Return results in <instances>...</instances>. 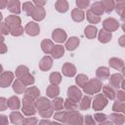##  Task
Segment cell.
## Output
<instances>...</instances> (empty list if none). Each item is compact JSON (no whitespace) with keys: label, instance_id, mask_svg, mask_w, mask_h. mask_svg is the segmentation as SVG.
Wrapping results in <instances>:
<instances>
[{"label":"cell","instance_id":"obj_1","mask_svg":"<svg viewBox=\"0 0 125 125\" xmlns=\"http://www.w3.org/2000/svg\"><path fill=\"white\" fill-rule=\"evenodd\" d=\"M103 87L102 80L99 78H92L87 81V83L83 87V92L87 95H94L101 92Z\"/></svg>","mask_w":125,"mask_h":125},{"label":"cell","instance_id":"obj_2","mask_svg":"<svg viewBox=\"0 0 125 125\" xmlns=\"http://www.w3.org/2000/svg\"><path fill=\"white\" fill-rule=\"evenodd\" d=\"M66 124H78L81 125L84 123L83 115L78 110H66L65 112V121Z\"/></svg>","mask_w":125,"mask_h":125},{"label":"cell","instance_id":"obj_3","mask_svg":"<svg viewBox=\"0 0 125 125\" xmlns=\"http://www.w3.org/2000/svg\"><path fill=\"white\" fill-rule=\"evenodd\" d=\"M34 102L32 100L26 99L23 97L22 99V106H21V112L25 115V116H33L36 112L37 109L34 105Z\"/></svg>","mask_w":125,"mask_h":125},{"label":"cell","instance_id":"obj_4","mask_svg":"<svg viewBox=\"0 0 125 125\" xmlns=\"http://www.w3.org/2000/svg\"><path fill=\"white\" fill-rule=\"evenodd\" d=\"M108 104V100L103 95V94H97L94 98V100H92V107L95 111H100L103 110Z\"/></svg>","mask_w":125,"mask_h":125},{"label":"cell","instance_id":"obj_5","mask_svg":"<svg viewBox=\"0 0 125 125\" xmlns=\"http://www.w3.org/2000/svg\"><path fill=\"white\" fill-rule=\"evenodd\" d=\"M119 21L114 18H107L103 21V29L108 32L116 31L119 28Z\"/></svg>","mask_w":125,"mask_h":125},{"label":"cell","instance_id":"obj_6","mask_svg":"<svg viewBox=\"0 0 125 125\" xmlns=\"http://www.w3.org/2000/svg\"><path fill=\"white\" fill-rule=\"evenodd\" d=\"M15 78V74L12 71H4L0 73V88L9 87Z\"/></svg>","mask_w":125,"mask_h":125},{"label":"cell","instance_id":"obj_7","mask_svg":"<svg viewBox=\"0 0 125 125\" xmlns=\"http://www.w3.org/2000/svg\"><path fill=\"white\" fill-rule=\"evenodd\" d=\"M66 95H67V98L68 99H70V100H72V101H74L76 103H78L81 100V98H82V92H81V90L79 89V87L74 86V85L69 86V88L67 89Z\"/></svg>","mask_w":125,"mask_h":125},{"label":"cell","instance_id":"obj_8","mask_svg":"<svg viewBox=\"0 0 125 125\" xmlns=\"http://www.w3.org/2000/svg\"><path fill=\"white\" fill-rule=\"evenodd\" d=\"M24 32L29 36H37L40 33L39 24L36 21H29L24 26Z\"/></svg>","mask_w":125,"mask_h":125},{"label":"cell","instance_id":"obj_9","mask_svg":"<svg viewBox=\"0 0 125 125\" xmlns=\"http://www.w3.org/2000/svg\"><path fill=\"white\" fill-rule=\"evenodd\" d=\"M34 105L37 111H41L51 107V101L46 97H38L34 102Z\"/></svg>","mask_w":125,"mask_h":125},{"label":"cell","instance_id":"obj_10","mask_svg":"<svg viewBox=\"0 0 125 125\" xmlns=\"http://www.w3.org/2000/svg\"><path fill=\"white\" fill-rule=\"evenodd\" d=\"M52 39L58 43H63L67 39V34L62 28H56L52 32Z\"/></svg>","mask_w":125,"mask_h":125},{"label":"cell","instance_id":"obj_11","mask_svg":"<svg viewBox=\"0 0 125 125\" xmlns=\"http://www.w3.org/2000/svg\"><path fill=\"white\" fill-rule=\"evenodd\" d=\"M23 97L26 99L35 101L38 97H40V91L35 86H29V87L25 88V90L23 92Z\"/></svg>","mask_w":125,"mask_h":125},{"label":"cell","instance_id":"obj_12","mask_svg":"<svg viewBox=\"0 0 125 125\" xmlns=\"http://www.w3.org/2000/svg\"><path fill=\"white\" fill-rule=\"evenodd\" d=\"M76 67L70 62H64L62 66V72L66 77H73L76 75Z\"/></svg>","mask_w":125,"mask_h":125},{"label":"cell","instance_id":"obj_13","mask_svg":"<svg viewBox=\"0 0 125 125\" xmlns=\"http://www.w3.org/2000/svg\"><path fill=\"white\" fill-rule=\"evenodd\" d=\"M109 85L112 86L114 89H119L121 86V83L123 82L124 78L123 75L120 73H113L111 75H109Z\"/></svg>","mask_w":125,"mask_h":125},{"label":"cell","instance_id":"obj_14","mask_svg":"<svg viewBox=\"0 0 125 125\" xmlns=\"http://www.w3.org/2000/svg\"><path fill=\"white\" fill-rule=\"evenodd\" d=\"M53 66V58L50 56H44L40 62H39V68L42 71H47L50 70L51 67Z\"/></svg>","mask_w":125,"mask_h":125},{"label":"cell","instance_id":"obj_15","mask_svg":"<svg viewBox=\"0 0 125 125\" xmlns=\"http://www.w3.org/2000/svg\"><path fill=\"white\" fill-rule=\"evenodd\" d=\"M45 16H46V11L43 7H39V6L34 7V9L32 11V14H31V18L35 21H43L45 19Z\"/></svg>","mask_w":125,"mask_h":125},{"label":"cell","instance_id":"obj_16","mask_svg":"<svg viewBox=\"0 0 125 125\" xmlns=\"http://www.w3.org/2000/svg\"><path fill=\"white\" fill-rule=\"evenodd\" d=\"M6 8H8V10L15 15H20L21 11L20 0H8Z\"/></svg>","mask_w":125,"mask_h":125},{"label":"cell","instance_id":"obj_17","mask_svg":"<svg viewBox=\"0 0 125 125\" xmlns=\"http://www.w3.org/2000/svg\"><path fill=\"white\" fill-rule=\"evenodd\" d=\"M103 95L107 99V100H115V95H116V89H114L112 86L109 84L107 85H103L102 90Z\"/></svg>","mask_w":125,"mask_h":125},{"label":"cell","instance_id":"obj_18","mask_svg":"<svg viewBox=\"0 0 125 125\" xmlns=\"http://www.w3.org/2000/svg\"><path fill=\"white\" fill-rule=\"evenodd\" d=\"M79 44H80L79 38L76 37V36H71L70 38H68V39L65 41L64 48H65L67 51H74L75 49H77V47L79 46Z\"/></svg>","mask_w":125,"mask_h":125},{"label":"cell","instance_id":"obj_19","mask_svg":"<svg viewBox=\"0 0 125 125\" xmlns=\"http://www.w3.org/2000/svg\"><path fill=\"white\" fill-rule=\"evenodd\" d=\"M111 123L115 125H123L125 123V116L121 112H113L110 113L108 116Z\"/></svg>","mask_w":125,"mask_h":125},{"label":"cell","instance_id":"obj_20","mask_svg":"<svg viewBox=\"0 0 125 125\" xmlns=\"http://www.w3.org/2000/svg\"><path fill=\"white\" fill-rule=\"evenodd\" d=\"M5 22L10 26V27H14V26H19L21 25V20L18 15H10L5 19Z\"/></svg>","mask_w":125,"mask_h":125},{"label":"cell","instance_id":"obj_21","mask_svg":"<svg viewBox=\"0 0 125 125\" xmlns=\"http://www.w3.org/2000/svg\"><path fill=\"white\" fill-rule=\"evenodd\" d=\"M108 64L110 67H112L116 70H121L124 67V61L120 58L113 57V58H110L108 60Z\"/></svg>","mask_w":125,"mask_h":125},{"label":"cell","instance_id":"obj_22","mask_svg":"<svg viewBox=\"0 0 125 125\" xmlns=\"http://www.w3.org/2000/svg\"><path fill=\"white\" fill-rule=\"evenodd\" d=\"M71 19L76 22H81L85 19V12L82 9L74 8L71 11Z\"/></svg>","mask_w":125,"mask_h":125},{"label":"cell","instance_id":"obj_23","mask_svg":"<svg viewBox=\"0 0 125 125\" xmlns=\"http://www.w3.org/2000/svg\"><path fill=\"white\" fill-rule=\"evenodd\" d=\"M110 72H109V68L106 66H100L97 68L96 70V76L97 78H99L100 80H105L109 77Z\"/></svg>","mask_w":125,"mask_h":125},{"label":"cell","instance_id":"obj_24","mask_svg":"<svg viewBox=\"0 0 125 125\" xmlns=\"http://www.w3.org/2000/svg\"><path fill=\"white\" fill-rule=\"evenodd\" d=\"M98 39L101 43L103 44H105V43H108L111 39H112V34L111 32H108V31H105L104 29H101L100 31H98Z\"/></svg>","mask_w":125,"mask_h":125},{"label":"cell","instance_id":"obj_25","mask_svg":"<svg viewBox=\"0 0 125 125\" xmlns=\"http://www.w3.org/2000/svg\"><path fill=\"white\" fill-rule=\"evenodd\" d=\"M9 117H10L11 123L16 124V125L21 124V123H22V120H23V115H22V113H21V112L18 111V110H13V111L10 113Z\"/></svg>","mask_w":125,"mask_h":125},{"label":"cell","instance_id":"obj_26","mask_svg":"<svg viewBox=\"0 0 125 125\" xmlns=\"http://www.w3.org/2000/svg\"><path fill=\"white\" fill-rule=\"evenodd\" d=\"M12 87H13V90L16 94H22L26 88V86L22 83V81L20 78H17L15 81H13Z\"/></svg>","mask_w":125,"mask_h":125},{"label":"cell","instance_id":"obj_27","mask_svg":"<svg viewBox=\"0 0 125 125\" xmlns=\"http://www.w3.org/2000/svg\"><path fill=\"white\" fill-rule=\"evenodd\" d=\"M8 107L12 110H18L21 107V101L18 96H12L8 99Z\"/></svg>","mask_w":125,"mask_h":125},{"label":"cell","instance_id":"obj_28","mask_svg":"<svg viewBox=\"0 0 125 125\" xmlns=\"http://www.w3.org/2000/svg\"><path fill=\"white\" fill-rule=\"evenodd\" d=\"M63 102L64 100L62 98L60 97H55L53 101H51V107L53 110L55 111H59V110H62L63 108Z\"/></svg>","mask_w":125,"mask_h":125},{"label":"cell","instance_id":"obj_29","mask_svg":"<svg viewBox=\"0 0 125 125\" xmlns=\"http://www.w3.org/2000/svg\"><path fill=\"white\" fill-rule=\"evenodd\" d=\"M84 34L88 39H94L98 34V28L94 24H89L85 27Z\"/></svg>","mask_w":125,"mask_h":125},{"label":"cell","instance_id":"obj_30","mask_svg":"<svg viewBox=\"0 0 125 125\" xmlns=\"http://www.w3.org/2000/svg\"><path fill=\"white\" fill-rule=\"evenodd\" d=\"M51 55H52V58L53 59H60L62 58L63 55H64V47L62 45H54L53 49H52V52H51Z\"/></svg>","mask_w":125,"mask_h":125},{"label":"cell","instance_id":"obj_31","mask_svg":"<svg viewBox=\"0 0 125 125\" xmlns=\"http://www.w3.org/2000/svg\"><path fill=\"white\" fill-rule=\"evenodd\" d=\"M91 104H92V99L90 96H84L81 98V100L79 101V109L80 110H87L90 108L91 106Z\"/></svg>","mask_w":125,"mask_h":125},{"label":"cell","instance_id":"obj_32","mask_svg":"<svg viewBox=\"0 0 125 125\" xmlns=\"http://www.w3.org/2000/svg\"><path fill=\"white\" fill-rule=\"evenodd\" d=\"M69 8V4L66 0H57L55 3V9L59 13H65Z\"/></svg>","mask_w":125,"mask_h":125},{"label":"cell","instance_id":"obj_33","mask_svg":"<svg viewBox=\"0 0 125 125\" xmlns=\"http://www.w3.org/2000/svg\"><path fill=\"white\" fill-rule=\"evenodd\" d=\"M46 94H47V97L51 98V99H54L55 97H58L59 94H60V88L58 85H54V84H51L47 87L46 89Z\"/></svg>","mask_w":125,"mask_h":125},{"label":"cell","instance_id":"obj_34","mask_svg":"<svg viewBox=\"0 0 125 125\" xmlns=\"http://www.w3.org/2000/svg\"><path fill=\"white\" fill-rule=\"evenodd\" d=\"M53 47H54V43H53L52 40H50V39H44V40H42V42H41V49H42V51L46 55L51 54Z\"/></svg>","mask_w":125,"mask_h":125},{"label":"cell","instance_id":"obj_35","mask_svg":"<svg viewBox=\"0 0 125 125\" xmlns=\"http://www.w3.org/2000/svg\"><path fill=\"white\" fill-rule=\"evenodd\" d=\"M94 119L96 122H98L99 124L101 125H104V124H111L110 120H108V117L104 114V113H102V112H97L94 114Z\"/></svg>","mask_w":125,"mask_h":125},{"label":"cell","instance_id":"obj_36","mask_svg":"<svg viewBox=\"0 0 125 125\" xmlns=\"http://www.w3.org/2000/svg\"><path fill=\"white\" fill-rule=\"evenodd\" d=\"M85 17H86L87 21H89V23H92V24H94V25L97 24V23H99V22L101 21V17H100V16H97V15H95V14H93L90 9L86 11Z\"/></svg>","mask_w":125,"mask_h":125},{"label":"cell","instance_id":"obj_37","mask_svg":"<svg viewBox=\"0 0 125 125\" xmlns=\"http://www.w3.org/2000/svg\"><path fill=\"white\" fill-rule=\"evenodd\" d=\"M104 13H111L114 10V0H101L100 1Z\"/></svg>","mask_w":125,"mask_h":125},{"label":"cell","instance_id":"obj_38","mask_svg":"<svg viewBox=\"0 0 125 125\" xmlns=\"http://www.w3.org/2000/svg\"><path fill=\"white\" fill-rule=\"evenodd\" d=\"M124 2L125 0H114V10L121 17L122 21H124L123 12H124Z\"/></svg>","mask_w":125,"mask_h":125},{"label":"cell","instance_id":"obj_39","mask_svg":"<svg viewBox=\"0 0 125 125\" xmlns=\"http://www.w3.org/2000/svg\"><path fill=\"white\" fill-rule=\"evenodd\" d=\"M90 10H91V12H92L93 14H95V15H97V16H100V17L104 13V8H103V6H102V4H101L100 1L94 2V3L91 5Z\"/></svg>","mask_w":125,"mask_h":125},{"label":"cell","instance_id":"obj_40","mask_svg":"<svg viewBox=\"0 0 125 125\" xmlns=\"http://www.w3.org/2000/svg\"><path fill=\"white\" fill-rule=\"evenodd\" d=\"M62 74L58 71H54L50 74L49 76V81L51 84H54V85H59L61 82H62Z\"/></svg>","mask_w":125,"mask_h":125},{"label":"cell","instance_id":"obj_41","mask_svg":"<svg viewBox=\"0 0 125 125\" xmlns=\"http://www.w3.org/2000/svg\"><path fill=\"white\" fill-rule=\"evenodd\" d=\"M88 80H89L88 76L86 74H83V73H80V74L76 75V77H75V83L79 88H83Z\"/></svg>","mask_w":125,"mask_h":125},{"label":"cell","instance_id":"obj_42","mask_svg":"<svg viewBox=\"0 0 125 125\" xmlns=\"http://www.w3.org/2000/svg\"><path fill=\"white\" fill-rule=\"evenodd\" d=\"M63 108L65 110H75L78 108V103L70 100V99H66L63 102Z\"/></svg>","mask_w":125,"mask_h":125},{"label":"cell","instance_id":"obj_43","mask_svg":"<svg viewBox=\"0 0 125 125\" xmlns=\"http://www.w3.org/2000/svg\"><path fill=\"white\" fill-rule=\"evenodd\" d=\"M34 4L32 3V2H30V1H26V2H24L22 5H21V9H22V11L26 14V16H28V17H31V14H32V11H33V9H34Z\"/></svg>","mask_w":125,"mask_h":125},{"label":"cell","instance_id":"obj_44","mask_svg":"<svg viewBox=\"0 0 125 125\" xmlns=\"http://www.w3.org/2000/svg\"><path fill=\"white\" fill-rule=\"evenodd\" d=\"M20 79L22 81V83H23L25 86H31V85H33L34 82H35L34 76H33L32 74H30L29 72L26 73L25 75H23L22 77H21Z\"/></svg>","mask_w":125,"mask_h":125},{"label":"cell","instance_id":"obj_45","mask_svg":"<svg viewBox=\"0 0 125 125\" xmlns=\"http://www.w3.org/2000/svg\"><path fill=\"white\" fill-rule=\"evenodd\" d=\"M112 110L114 112H125V103L116 100L112 104Z\"/></svg>","mask_w":125,"mask_h":125},{"label":"cell","instance_id":"obj_46","mask_svg":"<svg viewBox=\"0 0 125 125\" xmlns=\"http://www.w3.org/2000/svg\"><path fill=\"white\" fill-rule=\"evenodd\" d=\"M28 72H29V69H28L27 66H25V65H19L16 68L15 75H16L17 78H21V77H22L23 75H25Z\"/></svg>","mask_w":125,"mask_h":125},{"label":"cell","instance_id":"obj_47","mask_svg":"<svg viewBox=\"0 0 125 125\" xmlns=\"http://www.w3.org/2000/svg\"><path fill=\"white\" fill-rule=\"evenodd\" d=\"M23 32H24V28H23L21 25L14 26V27H10V34H11L12 36L18 37V36L22 35Z\"/></svg>","mask_w":125,"mask_h":125},{"label":"cell","instance_id":"obj_48","mask_svg":"<svg viewBox=\"0 0 125 125\" xmlns=\"http://www.w3.org/2000/svg\"><path fill=\"white\" fill-rule=\"evenodd\" d=\"M65 112L66 110H59V111H56L55 114H53V118L59 122H62V123H64L65 121Z\"/></svg>","mask_w":125,"mask_h":125},{"label":"cell","instance_id":"obj_49","mask_svg":"<svg viewBox=\"0 0 125 125\" xmlns=\"http://www.w3.org/2000/svg\"><path fill=\"white\" fill-rule=\"evenodd\" d=\"M38 112H39V115L42 118H50L54 114V110L52 109V107L47 108V109H44V110H41V111H38Z\"/></svg>","mask_w":125,"mask_h":125},{"label":"cell","instance_id":"obj_50","mask_svg":"<svg viewBox=\"0 0 125 125\" xmlns=\"http://www.w3.org/2000/svg\"><path fill=\"white\" fill-rule=\"evenodd\" d=\"M0 34H2L3 36L10 34V26L5 21L0 22Z\"/></svg>","mask_w":125,"mask_h":125},{"label":"cell","instance_id":"obj_51","mask_svg":"<svg viewBox=\"0 0 125 125\" xmlns=\"http://www.w3.org/2000/svg\"><path fill=\"white\" fill-rule=\"evenodd\" d=\"M37 123H38V119H37L36 117L27 116V117L23 118L21 124H24V125H36Z\"/></svg>","mask_w":125,"mask_h":125},{"label":"cell","instance_id":"obj_52","mask_svg":"<svg viewBox=\"0 0 125 125\" xmlns=\"http://www.w3.org/2000/svg\"><path fill=\"white\" fill-rule=\"evenodd\" d=\"M75 4L77 6V8L79 9H86L89 7L90 5V0H75Z\"/></svg>","mask_w":125,"mask_h":125},{"label":"cell","instance_id":"obj_53","mask_svg":"<svg viewBox=\"0 0 125 125\" xmlns=\"http://www.w3.org/2000/svg\"><path fill=\"white\" fill-rule=\"evenodd\" d=\"M115 99H117V101L120 102H125V92L124 90H116V95H115Z\"/></svg>","mask_w":125,"mask_h":125},{"label":"cell","instance_id":"obj_54","mask_svg":"<svg viewBox=\"0 0 125 125\" xmlns=\"http://www.w3.org/2000/svg\"><path fill=\"white\" fill-rule=\"evenodd\" d=\"M83 121H84V123L86 125H95L96 124V121H95L94 117L92 115H90V114H88L85 117H83Z\"/></svg>","mask_w":125,"mask_h":125},{"label":"cell","instance_id":"obj_55","mask_svg":"<svg viewBox=\"0 0 125 125\" xmlns=\"http://www.w3.org/2000/svg\"><path fill=\"white\" fill-rule=\"evenodd\" d=\"M8 108V100L4 97H0V111H4Z\"/></svg>","mask_w":125,"mask_h":125},{"label":"cell","instance_id":"obj_56","mask_svg":"<svg viewBox=\"0 0 125 125\" xmlns=\"http://www.w3.org/2000/svg\"><path fill=\"white\" fill-rule=\"evenodd\" d=\"M0 124L1 125H7V124H9L8 116H6L4 114H1L0 115Z\"/></svg>","mask_w":125,"mask_h":125},{"label":"cell","instance_id":"obj_57","mask_svg":"<svg viewBox=\"0 0 125 125\" xmlns=\"http://www.w3.org/2000/svg\"><path fill=\"white\" fill-rule=\"evenodd\" d=\"M33 4H35L36 6H39V7H44L47 3V0H32Z\"/></svg>","mask_w":125,"mask_h":125},{"label":"cell","instance_id":"obj_58","mask_svg":"<svg viewBox=\"0 0 125 125\" xmlns=\"http://www.w3.org/2000/svg\"><path fill=\"white\" fill-rule=\"evenodd\" d=\"M8 51V47L4 42L0 43V54H6Z\"/></svg>","mask_w":125,"mask_h":125},{"label":"cell","instance_id":"obj_59","mask_svg":"<svg viewBox=\"0 0 125 125\" xmlns=\"http://www.w3.org/2000/svg\"><path fill=\"white\" fill-rule=\"evenodd\" d=\"M118 44H119L121 47H124V46H125V35L120 36V38L118 39Z\"/></svg>","mask_w":125,"mask_h":125},{"label":"cell","instance_id":"obj_60","mask_svg":"<svg viewBox=\"0 0 125 125\" xmlns=\"http://www.w3.org/2000/svg\"><path fill=\"white\" fill-rule=\"evenodd\" d=\"M8 0H0V10H3L7 7Z\"/></svg>","mask_w":125,"mask_h":125},{"label":"cell","instance_id":"obj_61","mask_svg":"<svg viewBox=\"0 0 125 125\" xmlns=\"http://www.w3.org/2000/svg\"><path fill=\"white\" fill-rule=\"evenodd\" d=\"M52 123H53V122L50 121V120H48V118H44L43 120L39 121V124H52Z\"/></svg>","mask_w":125,"mask_h":125},{"label":"cell","instance_id":"obj_62","mask_svg":"<svg viewBox=\"0 0 125 125\" xmlns=\"http://www.w3.org/2000/svg\"><path fill=\"white\" fill-rule=\"evenodd\" d=\"M4 40H5V39H4V36H3L2 34H0V43H1V42H4Z\"/></svg>","mask_w":125,"mask_h":125},{"label":"cell","instance_id":"obj_63","mask_svg":"<svg viewBox=\"0 0 125 125\" xmlns=\"http://www.w3.org/2000/svg\"><path fill=\"white\" fill-rule=\"evenodd\" d=\"M3 72V66H2V64L0 63V73H2Z\"/></svg>","mask_w":125,"mask_h":125},{"label":"cell","instance_id":"obj_64","mask_svg":"<svg viewBox=\"0 0 125 125\" xmlns=\"http://www.w3.org/2000/svg\"><path fill=\"white\" fill-rule=\"evenodd\" d=\"M2 20H3V15H2L1 13H0V22L2 21Z\"/></svg>","mask_w":125,"mask_h":125}]
</instances>
